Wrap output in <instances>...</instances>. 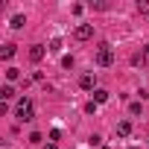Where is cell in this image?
I'll return each instance as SVG.
<instances>
[{
	"instance_id": "obj_1",
	"label": "cell",
	"mask_w": 149,
	"mask_h": 149,
	"mask_svg": "<svg viewBox=\"0 0 149 149\" xmlns=\"http://www.w3.org/2000/svg\"><path fill=\"white\" fill-rule=\"evenodd\" d=\"M15 117H18V123H32V120H35V108H32V100H29V97L18 100V105H15Z\"/></svg>"
},
{
	"instance_id": "obj_2",
	"label": "cell",
	"mask_w": 149,
	"mask_h": 149,
	"mask_svg": "<svg viewBox=\"0 0 149 149\" xmlns=\"http://www.w3.org/2000/svg\"><path fill=\"white\" fill-rule=\"evenodd\" d=\"M97 64H100V67L114 64V50H111V44H100V47H97Z\"/></svg>"
},
{
	"instance_id": "obj_3",
	"label": "cell",
	"mask_w": 149,
	"mask_h": 149,
	"mask_svg": "<svg viewBox=\"0 0 149 149\" xmlns=\"http://www.w3.org/2000/svg\"><path fill=\"white\" fill-rule=\"evenodd\" d=\"M73 38H76V41H88V38H94V24H79L76 29H73Z\"/></svg>"
},
{
	"instance_id": "obj_4",
	"label": "cell",
	"mask_w": 149,
	"mask_h": 149,
	"mask_svg": "<svg viewBox=\"0 0 149 149\" xmlns=\"http://www.w3.org/2000/svg\"><path fill=\"white\" fill-rule=\"evenodd\" d=\"M79 88H82V91H97V76H94V73L79 76Z\"/></svg>"
},
{
	"instance_id": "obj_5",
	"label": "cell",
	"mask_w": 149,
	"mask_h": 149,
	"mask_svg": "<svg viewBox=\"0 0 149 149\" xmlns=\"http://www.w3.org/2000/svg\"><path fill=\"white\" fill-rule=\"evenodd\" d=\"M44 56H47V47H44V44H32V47H29V58H32V61H41Z\"/></svg>"
},
{
	"instance_id": "obj_6",
	"label": "cell",
	"mask_w": 149,
	"mask_h": 149,
	"mask_svg": "<svg viewBox=\"0 0 149 149\" xmlns=\"http://www.w3.org/2000/svg\"><path fill=\"white\" fill-rule=\"evenodd\" d=\"M117 134H120V137H129V134H132V123H129V120H120V123H117Z\"/></svg>"
},
{
	"instance_id": "obj_7",
	"label": "cell",
	"mask_w": 149,
	"mask_h": 149,
	"mask_svg": "<svg viewBox=\"0 0 149 149\" xmlns=\"http://www.w3.org/2000/svg\"><path fill=\"white\" fill-rule=\"evenodd\" d=\"M15 50H18L15 44H3V50H0V58H3V61H9V58L15 56Z\"/></svg>"
},
{
	"instance_id": "obj_8",
	"label": "cell",
	"mask_w": 149,
	"mask_h": 149,
	"mask_svg": "<svg viewBox=\"0 0 149 149\" xmlns=\"http://www.w3.org/2000/svg\"><path fill=\"white\" fill-rule=\"evenodd\" d=\"M12 97H15V88H12V85H3V88H0V100H3V102H9Z\"/></svg>"
},
{
	"instance_id": "obj_9",
	"label": "cell",
	"mask_w": 149,
	"mask_h": 149,
	"mask_svg": "<svg viewBox=\"0 0 149 149\" xmlns=\"http://www.w3.org/2000/svg\"><path fill=\"white\" fill-rule=\"evenodd\" d=\"M105 100H108V91H105V88H97V91H94V102L100 105V102H105Z\"/></svg>"
},
{
	"instance_id": "obj_10",
	"label": "cell",
	"mask_w": 149,
	"mask_h": 149,
	"mask_svg": "<svg viewBox=\"0 0 149 149\" xmlns=\"http://www.w3.org/2000/svg\"><path fill=\"white\" fill-rule=\"evenodd\" d=\"M24 24H26V18H24V15H15L9 26H12V29H24Z\"/></svg>"
},
{
	"instance_id": "obj_11",
	"label": "cell",
	"mask_w": 149,
	"mask_h": 149,
	"mask_svg": "<svg viewBox=\"0 0 149 149\" xmlns=\"http://www.w3.org/2000/svg\"><path fill=\"white\" fill-rule=\"evenodd\" d=\"M6 79H9V82H18V79H21V70H18V67H9V70H6Z\"/></svg>"
},
{
	"instance_id": "obj_12",
	"label": "cell",
	"mask_w": 149,
	"mask_h": 149,
	"mask_svg": "<svg viewBox=\"0 0 149 149\" xmlns=\"http://www.w3.org/2000/svg\"><path fill=\"white\" fill-rule=\"evenodd\" d=\"M47 50H50V53H58V50H61V38H53V41H50V47H47Z\"/></svg>"
},
{
	"instance_id": "obj_13",
	"label": "cell",
	"mask_w": 149,
	"mask_h": 149,
	"mask_svg": "<svg viewBox=\"0 0 149 149\" xmlns=\"http://www.w3.org/2000/svg\"><path fill=\"white\" fill-rule=\"evenodd\" d=\"M137 12H140V15H149V0H140V3H137Z\"/></svg>"
},
{
	"instance_id": "obj_14",
	"label": "cell",
	"mask_w": 149,
	"mask_h": 149,
	"mask_svg": "<svg viewBox=\"0 0 149 149\" xmlns=\"http://www.w3.org/2000/svg\"><path fill=\"white\" fill-rule=\"evenodd\" d=\"M44 149H58V146H56V143H47V146H44Z\"/></svg>"
},
{
	"instance_id": "obj_15",
	"label": "cell",
	"mask_w": 149,
	"mask_h": 149,
	"mask_svg": "<svg viewBox=\"0 0 149 149\" xmlns=\"http://www.w3.org/2000/svg\"><path fill=\"white\" fill-rule=\"evenodd\" d=\"M146 53H149V44H146Z\"/></svg>"
}]
</instances>
